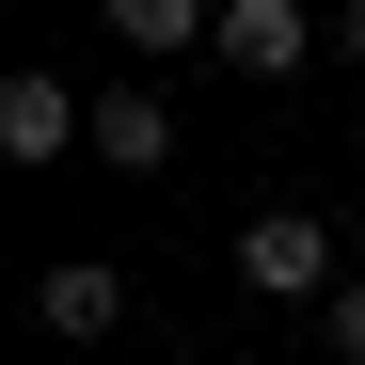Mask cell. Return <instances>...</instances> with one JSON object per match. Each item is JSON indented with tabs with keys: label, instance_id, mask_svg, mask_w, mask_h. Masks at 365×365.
Instances as JSON below:
<instances>
[{
	"label": "cell",
	"instance_id": "52a82bcc",
	"mask_svg": "<svg viewBox=\"0 0 365 365\" xmlns=\"http://www.w3.org/2000/svg\"><path fill=\"white\" fill-rule=\"evenodd\" d=\"M318 334H334V365H365V286H334V302H318Z\"/></svg>",
	"mask_w": 365,
	"mask_h": 365
},
{
	"label": "cell",
	"instance_id": "6da1fadb",
	"mask_svg": "<svg viewBox=\"0 0 365 365\" xmlns=\"http://www.w3.org/2000/svg\"><path fill=\"white\" fill-rule=\"evenodd\" d=\"M0 159H16V175L96 159V96H80V80H48V64H16V80H0Z\"/></svg>",
	"mask_w": 365,
	"mask_h": 365
},
{
	"label": "cell",
	"instance_id": "3957f363",
	"mask_svg": "<svg viewBox=\"0 0 365 365\" xmlns=\"http://www.w3.org/2000/svg\"><path fill=\"white\" fill-rule=\"evenodd\" d=\"M207 48H222V64H238V80H302V64H318V48H334V32H318V16H302V0H222V32H207Z\"/></svg>",
	"mask_w": 365,
	"mask_h": 365
},
{
	"label": "cell",
	"instance_id": "5b68a950",
	"mask_svg": "<svg viewBox=\"0 0 365 365\" xmlns=\"http://www.w3.org/2000/svg\"><path fill=\"white\" fill-rule=\"evenodd\" d=\"M96 175H175V111L143 80H96Z\"/></svg>",
	"mask_w": 365,
	"mask_h": 365
},
{
	"label": "cell",
	"instance_id": "8992f818",
	"mask_svg": "<svg viewBox=\"0 0 365 365\" xmlns=\"http://www.w3.org/2000/svg\"><path fill=\"white\" fill-rule=\"evenodd\" d=\"M96 16H111V48H143V64H191L222 32V0H96Z\"/></svg>",
	"mask_w": 365,
	"mask_h": 365
},
{
	"label": "cell",
	"instance_id": "ba28073f",
	"mask_svg": "<svg viewBox=\"0 0 365 365\" xmlns=\"http://www.w3.org/2000/svg\"><path fill=\"white\" fill-rule=\"evenodd\" d=\"M334 48H349V64H365V0H349V16H334Z\"/></svg>",
	"mask_w": 365,
	"mask_h": 365
},
{
	"label": "cell",
	"instance_id": "277c9868",
	"mask_svg": "<svg viewBox=\"0 0 365 365\" xmlns=\"http://www.w3.org/2000/svg\"><path fill=\"white\" fill-rule=\"evenodd\" d=\"M32 318L64 334V349H96V334H128V270H111V255H64V270L32 286Z\"/></svg>",
	"mask_w": 365,
	"mask_h": 365
},
{
	"label": "cell",
	"instance_id": "7a4b0ae2",
	"mask_svg": "<svg viewBox=\"0 0 365 365\" xmlns=\"http://www.w3.org/2000/svg\"><path fill=\"white\" fill-rule=\"evenodd\" d=\"M238 286H255V302H334V222H318V207L238 222Z\"/></svg>",
	"mask_w": 365,
	"mask_h": 365
}]
</instances>
